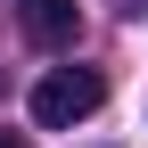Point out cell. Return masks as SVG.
I'll return each instance as SVG.
<instances>
[{"mask_svg": "<svg viewBox=\"0 0 148 148\" xmlns=\"http://www.w3.org/2000/svg\"><path fill=\"white\" fill-rule=\"evenodd\" d=\"M16 25H25V41H41V49H66L74 41V0H16Z\"/></svg>", "mask_w": 148, "mask_h": 148, "instance_id": "2", "label": "cell"}, {"mask_svg": "<svg viewBox=\"0 0 148 148\" xmlns=\"http://www.w3.org/2000/svg\"><path fill=\"white\" fill-rule=\"evenodd\" d=\"M99 99H107V74H99V66H58V74H41V82H33V123L66 132V123L99 115Z\"/></svg>", "mask_w": 148, "mask_h": 148, "instance_id": "1", "label": "cell"}, {"mask_svg": "<svg viewBox=\"0 0 148 148\" xmlns=\"http://www.w3.org/2000/svg\"><path fill=\"white\" fill-rule=\"evenodd\" d=\"M115 16H148V0H115Z\"/></svg>", "mask_w": 148, "mask_h": 148, "instance_id": "3", "label": "cell"}, {"mask_svg": "<svg viewBox=\"0 0 148 148\" xmlns=\"http://www.w3.org/2000/svg\"><path fill=\"white\" fill-rule=\"evenodd\" d=\"M0 148H25V140H16V132H0Z\"/></svg>", "mask_w": 148, "mask_h": 148, "instance_id": "4", "label": "cell"}]
</instances>
